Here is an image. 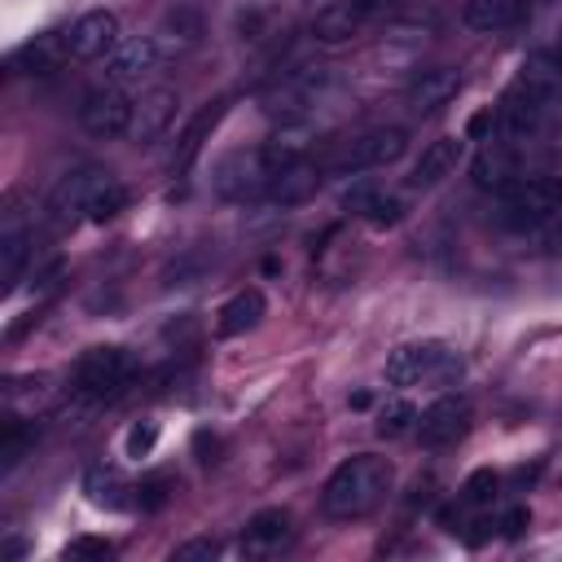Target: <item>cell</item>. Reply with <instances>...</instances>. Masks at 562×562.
<instances>
[{
    "label": "cell",
    "mask_w": 562,
    "mask_h": 562,
    "mask_svg": "<svg viewBox=\"0 0 562 562\" xmlns=\"http://www.w3.org/2000/svg\"><path fill=\"white\" fill-rule=\"evenodd\" d=\"M321 180H325L321 162H312V158L299 154V158H290V162L277 167V176L268 184V202H277V206H303V202L316 198Z\"/></svg>",
    "instance_id": "obj_17"
},
{
    "label": "cell",
    "mask_w": 562,
    "mask_h": 562,
    "mask_svg": "<svg viewBox=\"0 0 562 562\" xmlns=\"http://www.w3.org/2000/svg\"><path fill=\"white\" fill-rule=\"evenodd\" d=\"M31 255H35V233H31L26 224H13V220H9V224L0 228V277H4V290L18 285V277L26 272Z\"/></svg>",
    "instance_id": "obj_24"
},
{
    "label": "cell",
    "mask_w": 562,
    "mask_h": 562,
    "mask_svg": "<svg viewBox=\"0 0 562 562\" xmlns=\"http://www.w3.org/2000/svg\"><path fill=\"white\" fill-rule=\"evenodd\" d=\"M342 206H347V211H356L360 220H369L373 228L400 224V215H404V202H400L395 193H386L382 184H369V180H360V184L342 189Z\"/></svg>",
    "instance_id": "obj_20"
},
{
    "label": "cell",
    "mask_w": 562,
    "mask_h": 562,
    "mask_svg": "<svg viewBox=\"0 0 562 562\" xmlns=\"http://www.w3.org/2000/svg\"><path fill=\"white\" fill-rule=\"evenodd\" d=\"M290 540H294L290 514L285 509H259L241 531V553L246 558H272L281 549H290Z\"/></svg>",
    "instance_id": "obj_18"
},
{
    "label": "cell",
    "mask_w": 562,
    "mask_h": 562,
    "mask_svg": "<svg viewBox=\"0 0 562 562\" xmlns=\"http://www.w3.org/2000/svg\"><path fill=\"white\" fill-rule=\"evenodd\" d=\"M176 105H180L176 88H149V92H140V97H136V105H132V127H127V140H136V145L158 140V136L171 127Z\"/></svg>",
    "instance_id": "obj_15"
},
{
    "label": "cell",
    "mask_w": 562,
    "mask_h": 562,
    "mask_svg": "<svg viewBox=\"0 0 562 562\" xmlns=\"http://www.w3.org/2000/svg\"><path fill=\"white\" fill-rule=\"evenodd\" d=\"M66 44L75 61H105L119 48V18L110 9H88L66 26Z\"/></svg>",
    "instance_id": "obj_13"
},
{
    "label": "cell",
    "mask_w": 562,
    "mask_h": 562,
    "mask_svg": "<svg viewBox=\"0 0 562 562\" xmlns=\"http://www.w3.org/2000/svg\"><path fill=\"white\" fill-rule=\"evenodd\" d=\"M457 92H461V70H457V66H426V70H417V75L408 79L404 101H408L413 114H435V110H443Z\"/></svg>",
    "instance_id": "obj_14"
},
{
    "label": "cell",
    "mask_w": 562,
    "mask_h": 562,
    "mask_svg": "<svg viewBox=\"0 0 562 562\" xmlns=\"http://www.w3.org/2000/svg\"><path fill=\"white\" fill-rule=\"evenodd\" d=\"M215 553H220V544L211 536H193V540H184V544L171 549V562H211Z\"/></svg>",
    "instance_id": "obj_34"
},
{
    "label": "cell",
    "mask_w": 562,
    "mask_h": 562,
    "mask_svg": "<svg viewBox=\"0 0 562 562\" xmlns=\"http://www.w3.org/2000/svg\"><path fill=\"white\" fill-rule=\"evenodd\" d=\"M465 373V356L443 338L404 342L386 356V382L391 386H452Z\"/></svg>",
    "instance_id": "obj_3"
},
{
    "label": "cell",
    "mask_w": 562,
    "mask_h": 562,
    "mask_svg": "<svg viewBox=\"0 0 562 562\" xmlns=\"http://www.w3.org/2000/svg\"><path fill=\"white\" fill-rule=\"evenodd\" d=\"M553 206H562V184L549 176H518L496 193V224L527 237Z\"/></svg>",
    "instance_id": "obj_5"
},
{
    "label": "cell",
    "mask_w": 562,
    "mask_h": 562,
    "mask_svg": "<svg viewBox=\"0 0 562 562\" xmlns=\"http://www.w3.org/2000/svg\"><path fill=\"white\" fill-rule=\"evenodd\" d=\"M514 0H465L461 4V22L479 35H492V31H505L514 22Z\"/></svg>",
    "instance_id": "obj_27"
},
{
    "label": "cell",
    "mask_w": 562,
    "mask_h": 562,
    "mask_svg": "<svg viewBox=\"0 0 562 562\" xmlns=\"http://www.w3.org/2000/svg\"><path fill=\"white\" fill-rule=\"evenodd\" d=\"M338 92V75L334 66H294L285 70L268 92H263V110L281 123L290 119H307L316 110H325V101Z\"/></svg>",
    "instance_id": "obj_4"
},
{
    "label": "cell",
    "mask_w": 562,
    "mask_h": 562,
    "mask_svg": "<svg viewBox=\"0 0 562 562\" xmlns=\"http://www.w3.org/2000/svg\"><path fill=\"white\" fill-rule=\"evenodd\" d=\"M110 553H114V544L105 536H79L66 544V558H110Z\"/></svg>",
    "instance_id": "obj_36"
},
{
    "label": "cell",
    "mask_w": 562,
    "mask_h": 562,
    "mask_svg": "<svg viewBox=\"0 0 562 562\" xmlns=\"http://www.w3.org/2000/svg\"><path fill=\"white\" fill-rule=\"evenodd\" d=\"M404 149H408V132L404 127H369V132H360L347 149H342V158H338V171H373V167H391V162H400L404 158Z\"/></svg>",
    "instance_id": "obj_10"
},
{
    "label": "cell",
    "mask_w": 562,
    "mask_h": 562,
    "mask_svg": "<svg viewBox=\"0 0 562 562\" xmlns=\"http://www.w3.org/2000/svg\"><path fill=\"white\" fill-rule=\"evenodd\" d=\"M83 492H88V501L97 505V509H123L132 496V487H127V479H123V470L119 465H105V461H97V465H88L83 470Z\"/></svg>",
    "instance_id": "obj_26"
},
{
    "label": "cell",
    "mask_w": 562,
    "mask_h": 562,
    "mask_svg": "<svg viewBox=\"0 0 562 562\" xmlns=\"http://www.w3.org/2000/svg\"><path fill=\"white\" fill-rule=\"evenodd\" d=\"M290 162L272 140L268 145H255V149H233L224 158L211 162V189L224 198V202H255V198H268V184L277 176V167Z\"/></svg>",
    "instance_id": "obj_2"
},
{
    "label": "cell",
    "mask_w": 562,
    "mask_h": 562,
    "mask_svg": "<svg viewBox=\"0 0 562 562\" xmlns=\"http://www.w3.org/2000/svg\"><path fill=\"white\" fill-rule=\"evenodd\" d=\"M66 57H70L66 31H44V35H35V40H26V44L9 57V70H13V75H53Z\"/></svg>",
    "instance_id": "obj_19"
},
{
    "label": "cell",
    "mask_w": 562,
    "mask_h": 562,
    "mask_svg": "<svg viewBox=\"0 0 562 562\" xmlns=\"http://www.w3.org/2000/svg\"><path fill=\"white\" fill-rule=\"evenodd\" d=\"M527 522H531V514H527L522 505H514V509H505V514H501V531H505L509 540H514V536H522V531H527Z\"/></svg>",
    "instance_id": "obj_37"
},
{
    "label": "cell",
    "mask_w": 562,
    "mask_h": 562,
    "mask_svg": "<svg viewBox=\"0 0 562 562\" xmlns=\"http://www.w3.org/2000/svg\"><path fill=\"white\" fill-rule=\"evenodd\" d=\"M461 149H465V136H439V140H430V145L422 149V158L413 162L408 184H413V189H430V184H439L443 176L457 171Z\"/></svg>",
    "instance_id": "obj_21"
},
{
    "label": "cell",
    "mask_w": 562,
    "mask_h": 562,
    "mask_svg": "<svg viewBox=\"0 0 562 562\" xmlns=\"http://www.w3.org/2000/svg\"><path fill=\"white\" fill-rule=\"evenodd\" d=\"M220 119H224V101H206V105L184 123V132L176 136V154H171V171H176V176H184V171L193 167V158L202 154V145H206V136L215 132Z\"/></svg>",
    "instance_id": "obj_22"
},
{
    "label": "cell",
    "mask_w": 562,
    "mask_h": 562,
    "mask_svg": "<svg viewBox=\"0 0 562 562\" xmlns=\"http://www.w3.org/2000/svg\"><path fill=\"white\" fill-rule=\"evenodd\" d=\"M558 57H562V44H558Z\"/></svg>",
    "instance_id": "obj_40"
},
{
    "label": "cell",
    "mask_w": 562,
    "mask_h": 562,
    "mask_svg": "<svg viewBox=\"0 0 562 562\" xmlns=\"http://www.w3.org/2000/svg\"><path fill=\"white\" fill-rule=\"evenodd\" d=\"M408 426H417L413 400H391V404L378 413V435H382V439H400Z\"/></svg>",
    "instance_id": "obj_29"
},
{
    "label": "cell",
    "mask_w": 562,
    "mask_h": 562,
    "mask_svg": "<svg viewBox=\"0 0 562 562\" xmlns=\"http://www.w3.org/2000/svg\"><path fill=\"white\" fill-rule=\"evenodd\" d=\"M154 443H158V426H154V422H136V426L127 430V443H123V448H127V457H136V461H140Z\"/></svg>",
    "instance_id": "obj_35"
},
{
    "label": "cell",
    "mask_w": 562,
    "mask_h": 562,
    "mask_svg": "<svg viewBox=\"0 0 562 562\" xmlns=\"http://www.w3.org/2000/svg\"><path fill=\"white\" fill-rule=\"evenodd\" d=\"M123 206H127V189H123L119 180H105V184L97 189L92 206H88V220H92V224H105V220H114Z\"/></svg>",
    "instance_id": "obj_30"
},
{
    "label": "cell",
    "mask_w": 562,
    "mask_h": 562,
    "mask_svg": "<svg viewBox=\"0 0 562 562\" xmlns=\"http://www.w3.org/2000/svg\"><path fill=\"white\" fill-rule=\"evenodd\" d=\"M395 483V465L386 457H373V452H356L347 457L321 487V509L329 518H364L373 514L386 492Z\"/></svg>",
    "instance_id": "obj_1"
},
{
    "label": "cell",
    "mask_w": 562,
    "mask_h": 562,
    "mask_svg": "<svg viewBox=\"0 0 562 562\" xmlns=\"http://www.w3.org/2000/svg\"><path fill=\"white\" fill-rule=\"evenodd\" d=\"M470 527H474V531H465V544H474V549H479V544L492 536V527H496V522H492V518H474Z\"/></svg>",
    "instance_id": "obj_38"
},
{
    "label": "cell",
    "mask_w": 562,
    "mask_h": 562,
    "mask_svg": "<svg viewBox=\"0 0 562 562\" xmlns=\"http://www.w3.org/2000/svg\"><path fill=\"white\" fill-rule=\"evenodd\" d=\"M263 312H268V303H263V294L250 285V290H237L224 307H220V321H215V334L220 338H237V334H246V329H255L259 321H263Z\"/></svg>",
    "instance_id": "obj_25"
},
{
    "label": "cell",
    "mask_w": 562,
    "mask_h": 562,
    "mask_svg": "<svg viewBox=\"0 0 562 562\" xmlns=\"http://www.w3.org/2000/svg\"><path fill=\"white\" fill-rule=\"evenodd\" d=\"M496 487H501V474H496V470H474V474L461 483V501H465V505H492Z\"/></svg>",
    "instance_id": "obj_31"
},
{
    "label": "cell",
    "mask_w": 562,
    "mask_h": 562,
    "mask_svg": "<svg viewBox=\"0 0 562 562\" xmlns=\"http://www.w3.org/2000/svg\"><path fill=\"white\" fill-rule=\"evenodd\" d=\"M105 180H114V176H110L105 167H97V162L70 167V171L48 189V198H44V220H48V228H53V233H66V228L83 224V220H88V206H92V198H97V189H101Z\"/></svg>",
    "instance_id": "obj_6"
},
{
    "label": "cell",
    "mask_w": 562,
    "mask_h": 562,
    "mask_svg": "<svg viewBox=\"0 0 562 562\" xmlns=\"http://www.w3.org/2000/svg\"><path fill=\"white\" fill-rule=\"evenodd\" d=\"M132 356H127V347H88L79 360H75V373H70V382H75V395H83V400H92V404H105V400H119L123 395V386L132 382Z\"/></svg>",
    "instance_id": "obj_7"
},
{
    "label": "cell",
    "mask_w": 562,
    "mask_h": 562,
    "mask_svg": "<svg viewBox=\"0 0 562 562\" xmlns=\"http://www.w3.org/2000/svg\"><path fill=\"white\" fill-rule=\"evenodd\" d=\"M167 48L154 35H136V40H119V48L105 57V83H140L154 79L167 66Z\"/></svg>",
    "instance_id": "obj_9"
},
{
    "label": "cell",
    "mask_w": 562,
    "mask_h": 562,
    "mask_svg": "<svg viewBox=\"0 0 562 562\" xmlns=\"http://www.w3.org/2000/svg\"><path fill=\"white\" fill-rule=\"evenodd\" d=\"M171 479L167 474H145L140 483H136V501H140V509H162L167 501H171Z\"/></svg>",
    "instance_id": "obj_33"
},
{
    "label": "cell",
    "mask_w": 562,
    "mask_h": 562,
    "mask_svg": "<svg viewBox=\"0 0 562 562\" xmlns=\"http://www.w3.org/2000/svg\"><path fill=\"white\" fill-rule=\"evenodd\" d=\"M193 443H198V452H202V461H215V457H211V452H220V439H215V435H206V430H198V439H193Z\"/></svg>",
    "instance_id": "obj_39"
},
{
    "label": "cell",
    "mask_w": 562,
    "mask_h": 562,
    "mask_svg": "<svg viewBox=\"0 0 562 562\" xmlns=\"http://www.w3.org/2000/svg\"><path fill=\"white\" fill-rule=\"evenodd\" d=\"M132 97L123 92V83H101L92 92H83L79 101V127L88 136H101V140H114V136H127L132 127Z\"/></svg>",
    "instance_id": "obj_8"
},
{
    "label": "cell",
    "mask_w": 562,
    "mask_h": 562,
    "mask_svg": "<svg viewBox=\"0 0 562 562\" xmlns=\"http://www.w3.org/2000/svg\"><path fill=\"white\" fill-rule=\"evenodd\" d=\"M154 40L167 48V57H180V53H189V48L202 40V13H198L193 4H176V9H167V13L158 18V31H154Z\"/></svg>",
    "instance_id": "obj_23"
},
{
    "label": "cell",
    "mask_w": 562,
    "mask_h": 562,
    "mask_svg": "<svg viewBox=\"0 0 562 562\" xmlns=\"http://www.w3.org/2000/svg\"><path fill=\"white\" fill-rule=\"evenodd\" d=\"M31 443H35V430H31L26 422L9 417V422H4V443H0V465H4V470H13V465L31 452Z\"/></svg>",
    "instance_id": "obj_28"
},
{
    "label": "cell",
    "mask_w": 562,
    "mask_h": 562,
    "mask_svg": "<svg viewBox=\"0 0 562 562\" xmlns=\"http://www.w3.org/2000/svg\"><path fill=\"white\" fill-rule=\"evenodd\" d=\"M391 0H334L316 13L312 22V40L316 44H347L351 35H360L378 13H386Z\"/></svg>",
    "instance_id": "obj_11"
},
{
    "label": "cell",
    "mask_w": 562,
    "mask_h": 562,
    "mask_svg": "<svg viewBox=\"0 0 562 562\" xmlns=\"http://www.w3.org/2000/svg\"><path fill=\"white\" fill-rule=\"evenodd\" d=\"M527 241H536V250H549V255H562V206H553L531 233Z\"/></svg>",
    "instance_id": "obj_32"
},
{
    "label": "cell",
    "mask_w": 562,
    "mask_h": 562,
    "mask_svg": "<svg viewBox=\"0 0 562 562\" xmlns=\"http://www.w3.org/2000/svg\"><path fill=\"white\" fill-rule=\"evenodd\" d=\"M470 417H474V408L465 395H439L417 413V439L426 448H448L470 430Z\"/></svg>",
    "instance_id": "obj_12"
},
{
    "label": "cell",
    "mask_w": 562,
    "mask_h": 562,
    "mask_svg": "<svg viewBox=\"0 0 562 562\" xmlns=\"http://www.w3.org/2000/svg\"><path fill=\"white\" fill-rule=\"evenodd\" d=\"M470 176H474V184H479V189L501 193L505 184H514V180L522 176V145H509V140L487 136V145H483V154L474 158Z\"/></svg>",
    "instance_id": "obj_16"
}]
</instances>
